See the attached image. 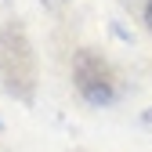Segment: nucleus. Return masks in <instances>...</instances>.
Segmentation results:
<instances>
[{
  "instance_id": "obj_4",
  "label": "nucleus",
  "mask_w": 152,
  "mask_h": 152,
  "mask_svg": "<svg viewBox=\"0 0 152 152\" xmlns=\"http://www.w3.org/2000/svg\"><path fill=\"white\" fill-rule=\"evenodd\" d=\"M47 4H51V7H58V4H65V0H47Z\"/></svg>"
},
{
  "instance_id": "obj_3",
  "label": "nucleus",
  "mask_w": 152,
  "mask_h": 152,
  "mask_svg": "<svg viewBox=\"0 0 152 152\" xmlns=\"http://www.w3.org/2000/svg\"><path fill=\"white\" fill-rule=\"evenodd\" d=\"M145 26L152 29V0H148V7H145Z\"/></svg>"
},
{
  "instance_id": "obj_2",
  "label": "nucleus",
  "mask_w": 152,
  "mask_h": 152,
  "mask_svg": "<svg viewBox=\"0 0 152 152\" xmlns=\"http://www.w3.org/2000/svg\"><path fill=\"white\" fill-rule=\"evenodd\" d=\"M72 80H76V91H80L87 102H94V105H105V102L116 98V72H112V65L102 54H94V51H80L76 54Z\"/></svg>"
},
{
  "instance_id": "obj_1",
  "label": "nucleus",
  "mask_w": 152,
  "mask_h": 152,
  "mask_svg": "<svg viewBox=\"0 0 152 152\" xmlns=\"http://www.w3.org/2000/svg\"><path fill=\"white\" fill-rule=\"evenodd\" d=\"M0 80H4L7 94H15L22 102H33L36 54H33V44H29L22 22H7L0 29Z\"/></svg>"
}]
</instances>
